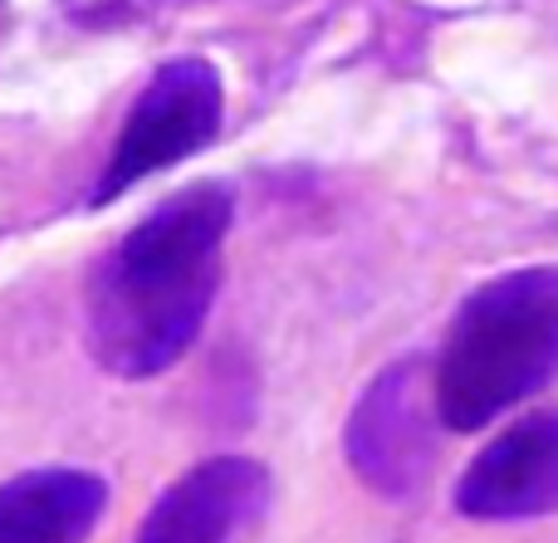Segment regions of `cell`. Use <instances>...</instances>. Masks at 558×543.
Returning a JSON list of instances; mask_svg holds the SVG:
<instances>
[{
	"instance_id": "cell-1",
	"label": "cell",
	"mask_w": 558,
	"mask_h": 543,
	"mask_svg": "<svg viewBox=\"0 0 558 543\" xmlns=\"http://www.w3.org/2000/svg\"><path fill=\"white\" fill-rule=\"evenodd\" d=\"M235 221L226 182H196L143 215L84 289V343L113 378L143 382L186 358L221 289V250Z\"/></svg>"
},
{
	"instance_id": "cell-4",
	"label": "cell",
	"mask_w": 558,
	"mask_h": 543,
	"mask_svg": "<svg viewBox=\"0 0 558 543\" xmlns=\"http://www.w3.org/2000/svg\"><path fill=\"white\" fill-rule=\"evenodd\" d=\"M436 397H426L422 362H392L373 387L357 397L353 417L343 427L348 466L357 470L367 490L387 499H407L426 485L436 441H432ZM441 421V417H436Z\"/></svg>"
},
{
	"instance_id": "cell-7",
	"label": "cell",
	"mask_w": 558,
	"mask_h": 543,
	"mask_svg": "<svg viewBox=\"0 0 558 543\" xmlns=\"http://www.w3.org/2000/svg\"><path fill=\"white\" fill-rule=\"evenodd\" d=\"M108 509L98 470L45 466L0 485V543H88Z\"/></svg>"
},
{
	"instance_id": "cell-6",
	"label": "cell",
	"mask_w": 558,
	"mask_h": 543,
	"mask_svg": "<svg viewBox=\"0 0 558 543\" xmlns=\"http://www.w3.org/2000/svg\"><path fill=\"white\" fill-rule=\"evenodd\" d=\"M456 509L471 519H539L558 509V411H534L465 466Z\"/></svg>"
},
{
	"instance_id": "cell-2",
	"label": "cell",
	"mask_w": 558,
	"mask_h": 543,
	"mask_svg": "<svg viewBox=\"0 0 558 543\" xmlns=\"http://www.w3.org/2000/svg\"><path fill=\"white\" fill-rule=\"evenodd\" d=\"M558 372V264L500 274L461 304L432 372L446 431H481Z\"/></svg>"
},
{
	"instance_id": "cell-5",
	"label": "cell",
	"mask_w": 558,
	"mask_h": 543,
	"mask_svg": "<svg viewBox=\"0 0 558 543\" xmlns=\"http://www.w3.org/2000/svg\"><path fill=\"white\" fill-rule=\"evenodd\" d=\"M275 480L251 456H206L157 495L137 543H260Z\"/></svg>"
},
{
	"instance_id": "cell-3",
	"label": "cell",
	"mask_w": 558,
	"mask_h": 543,
	"mask_svg": "<svg viewBox=\"0 0 558 543\" xmlns=\"http://www.w3.org/2000/svg\"><path fill=\"white\" fill-rule=\"evenodd\" d=\"M221 123H226V88L211 59L202 54L167 59L153 74V84L137 94L88 201L108 206L123 192H133L137 182H147V176L206 152L216 143V133H221Z\"/></svg>"
}]
</instances>
